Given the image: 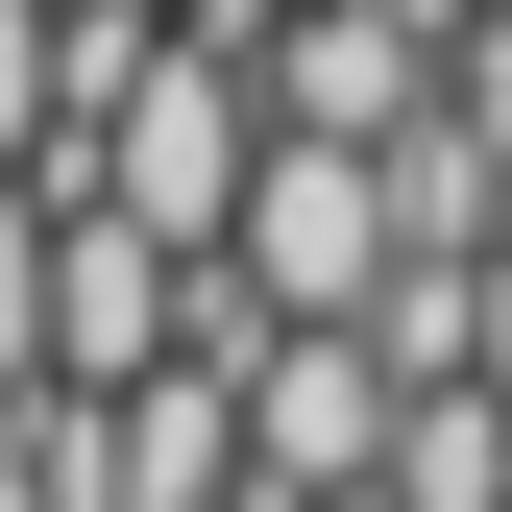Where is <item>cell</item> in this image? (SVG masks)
<instances>
[{
    "mask_svg": "<svg viewBox=\"0 0 512 512\" xmlns=\"http://www.w3.org/2000/svg\"><path fill=\"white\" fill-rule=\"evenodd\" d=\"M196 269H244V317H293V342H342V317L391 293V196H366V147H293V122H269Z\"/></svg>",
    "mask_w": 512,
    "mask_h": 512,
    "instance_id": "6da1fadb",
    "label": "cell"
},
{
    "mask_svg": "<svg viewBox=\"0 0 512 512\" xmlns=\"http://www.w3.org/2000/svg\"><path fill=\"white\" fill-rule=\"evenodd\" d=\"M147 366H171V244H122V220H74V196H49V391H147Z\"/></svg>",
    "mask_w": 512,
    "mask_h": 512,
    "instance_id": "7a4b0ae2",
    "label": "cell"
},
{
    "mask_svg": "<svg viewBox=\"0 0 512 512\" xmlns=\"http://www.w3.org/2000/svg\"><path fill=\"white\" fill-rule=\"evenodd\" d=\"M25 391H49V196L0 171V415H25Z\"/></svg>",
    "mask_w": 512,
    "mask_h": 512,
    "instance_id": "3957f363",
    "label": "cell"
},
{
    "mask_svg": "<svg viewBox=\"0 0 512 512\" xmlns=\"http://www.w3.org/2000/svg\"><path fill=\"white\" fill-rule=\"evenodd\" d=\"M0 171H49V0H0Z\"/></svg>",
    "mask_w": 512,
    "mask_h": 512,
    "instance_id": "277c9868",
    "label": "cell"
},
{
    "mask_svg": "<svg viewBox=\"0 0 512 512\" xmlns=\"http://www.w3.org/2000/svg\"><path fill=\"white\" fill-rule=\"evenodd\" d=\"M464 391L512 415V244H488V269H464Z\"/></svg>",
    "mask_w": 512,
    "mask_h": 512,
    "instance_id": "5b68a950",
    "label": "cell"
},
{
    "mask_svg": "<svg viewBox=\"0 0 512 512\" xmlns=\"http://www.w3.org/2000/svg\"><path fill=\"white\" fill-rule=\"evenodd\" d=\"M0 512H49V439H25V415H0Z\"/></svg>",
    "mask_w": 512,
    "mask_h": 512,
    "instance_id": "8992f818",
    "label": "cell"
},
{
    "mask_svg": "<svg viewBox=\"0 0 512 512\" xmlns=\"http://www.w3.org/2000/svg\"><path fill=\"white\" fill-rule=\"evenodd\" d=\"M488 512H512V488H488Z\"/></svg>",
    "mask_w": 512,
    "mask_h": 512,
    "instance_id": "52a82bcc",
    "label": "cell"
}]
</instances>
